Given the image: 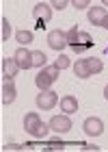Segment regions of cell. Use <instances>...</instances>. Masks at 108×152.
<instances>
[{
  "label": "cell",
  "mask_w": 108,
  "mask_h": 152,
  "mask_svg": "<svg viewBox=\"0 0 108 152\" xmlns=\"http://www.w3.org/2000/svg\"><path fill=\"white\" fill-rule=\"evenodd\" d=\"M58 67L56 65H48L45 70H41L37 74V78H35V83H37V87L41 89V91H48V89L52 87V83L58 78Z\"/></svg>",
  "instance_id": "1"
},
{
  "label": "cell",
  "mask_w": 108,
  "mask_h": 152,
  "mask_svg": "<svg viewBox=\"0 0 108 152\" xmlns=\"http://www.w3.org/2000/svg\"><path fill=\"white\" fill-rule=\"evenodd\" d=\"M17 96L15 78L13 76H2V104H11Z\"/></svg>",
  "instance_id": "2"
},
{
  "label": "cell",
  "mask_w": 108,
  "mask_h": 152,
  "mask_svg": "<svg viewBox=\"0 0 108 152\" xmlns=\"http://www.w3.org/2000/svg\"><path fill=\"white\" fill-rule=\"evenodd\" d=\"M50 130H54V133H67V130H71V120L69 115H54L50 120Z\"/></svg>",
  "instance_id": "3"
},
{
  "label": "cell",
  "mask_w": 108,
  "mask_h": 152,
  "mask_svg": "<svg viewBox=\"0 0 108 152\" xmlns=\"http://www.w3.org/2000/svg\"><path fill=\"white\" fill-rule=\"evenodd\" d=\"M32 15H35L37 22H50L52 20V4L48 2H37L35 7H32Z\"/></svg>",
  "instance_id": "4"
},
{
  "label": "cell",
  "mask_w": 108,
  "mask_h": 152,
  "mask_svg": "<svg viewBox=\"0 0 108 152\" xmlns=\"http://www.w3.org/2000/svg\"><path fill=\"white\" fill-rule=\"evenodd\" d=\"M48 46L54 48V50H63L65 46H69V44H67V35L63 31H58V28L56 31H50L48 33Z\"/></svg>",
  "instance_id": "5"
},
{
  "label": "cell",
  "mask_w": 108,
  "mask_h": 152,
  "mask_svg": "<svg viewBox=\"0 0 108 152\" xmlns=\"http://www.w3.org/2000/svg\"><path fill=\"white\" fill-rule=\"evenodd\" d=\"M37 104H39V109H43V111H50V109L56 107V94H54L52 89L41 91L37 96Z\"/></svg>",
  "instance_id": "6"
},
{
  "label": "cell",
  "mask_w": 108,
  "mask_h": 152,
  "mask_svg": "<svg viewBox=\"0 0 108 152\" xmlns=\"http://www.w3.org/2000/svg\"><path fill=\"white\" fill-rule=\"evenodd\" d=\"M91 46H93V37L89 35V33H82V31H80V33H78L76 44H73L71 48H73V52H76V54H84Z\"/></svg>",
  "instance_id": "7"
},
{
  "label": "cell",
  "mask_w": 108,
  "mask_h": 152,
  "mask_svg": "<svg viewBox=\"0 0 108 152\" xmlns=\"http://www.w3.org/2000/svg\"><path fill=\"white\" fill-rule=\"evenodd\" d=\"M102 130H104V122L99 117H86L84 120V133L86 135L97 137V135H102Z\"/></svg>",
  "instance_id": "8"
},
{
  "label": "cell",
  "mask_w": 108,
  "mask_h": 152,
  "mask_svg": "<svg viewBox=\"0 0 108 152\" xmlns=\"http://www.w3.org/2000/svg\"><path fill=\"white\" fill-rule=\"evenodd\" d=\"M15 61H17V65H19V70H28V67H32V52H28L26 48H17V52H15Z\"/></svg>",
  "instance_id": "9"
},
{
  "label": "cell",
  "mask_w": 108,
  "mask_h": 152,
  "mask_svg": "<svg viewBox=\"0 0 108 152\" xmlns=\"http://www.w3.org/2000/svg\"><path fill=\"white\" fill-rule=\"evenodd\" d=\"M60 111H65L67 115L76 113L78 111V100L73 98V96H65V98H60Z\"/></svg>",
  "instance_id": "10"
},
{
  "label": "cell",
  "mask_w": 108,
  "mask_h": 152,
  "mask_svg": "<svg viewBox=\"0 0 108 152\" xmlns=\"http://www.w3.org/2000/svg\"><path fill=\"white\" fill-rule=\"evenodd\" d=\"M17 72H19V65H17L15 57L13 59H2V76H13V78H15Z\"/></svg>",
  "instance_id": "11"
},
{
  "label": "cell",
  "mask_w": 108,
  "mask_h": 152,
  "mask_svg": "<svg viewBox=\"0 0 108 152\" xmlns=\"http://www.w3.org/2000/svg\"><path fill=\"white\" fill-rule=\"evenodd\" d=\"M41 124V120H39V113H26V117H24V130L26 133H35V128Z\"/></svg>",
  "instance_id": "12"
},
{
  "label": "cell",
  "mask_w": 108,
  "mask_h": 152,
  "mask_svg": "<svg viewBox=\"0 0 108 152\" xmlns=\"http://www.w3.org/2000/svg\"><path fill=\"white\" fill-rule=\"evenodd\" d=\"M106 15H108V13H106L104 7H93V9L89 11V22H91V24H95V26H99V24L104 22V18H106Z\"/></svg>",
  "instance_id": "13"
},
{
  "label": "cell",
  "mask_w": 108,
  "mask_h": 152,
  "mask_svg": "<svg viewBox=\"0 0 108 152\" xmlns=\"http://www.w3.org/2000/svg\"><path fill=\"white\" fill-rule=\"evenodd\" d=\"M73 72H76V76H80V78H89L91 72H89V65H86V59L76 61V65H73Z\"/></svg>",
  "instance_id": "14"
},
{
  "label": "cell",
  "mask_w": 108,
  "mask_h": 152,
  "mask_svg": "<svg viewBox=\"0 0 108 152\" xmlns=\"http://www.w3.org/2000/svg\"><path fill=\"white\" fill-rule=\"evenodd\" d=\"M86 65H89V72L91 74H99L104 70V63H102V59H86Z\"/></svg>",
  "instance_id": "15"
},
{
  "label": "cell",
  "mask_w": 108,
  "mask_h": 152,
  "mask_svg": "<svg viewBox=\"0 0 108 152\" xmlns=\"http://www.w3.org/2000/svg\"><path fill=\"white\" fill-rule=\"evenodd\" d=\"M15 39H17L22 46H26V44H30V41H32V33H30V31H17V33H15Z\"/></svg>",
  "instance_id": "16"
},
{
  "label": "cell",
  "mask_w": 108,
  "mask_h": 152,
  "mask_svg": "<svg viewBox=\"0 0 108 152\" xmlns=\"http://www.w3.org/2000/svg\"><path fill=\"white\" fill-rule=\"evenodd\" d=\"M45 54L41 52V50H35L32 52V67H39V65H45Z\"/></svg>",
  "instance_id": "17"
},
{
  "label": "cell",
  "mask_w": 108,
  "mask_h": 152,
  "mask_svg": "<svg viewBox=\"0 0 108 152\" xmlns=\"http://www.w3.org/2000/svg\"><path fill=\"white\" fill-rule=\"evenodd\" d=\"M58 67V70H67V67L71 65V59L67 57V54H58V59H56V63H54Z\"/></svg>",
  "instance_id": "18"
},
{
  "label": "cell",
  "mask_w": 108,
  "mask_h": 152,
  "mask_svg": "<svg viewBox=\"0 0 108 152\" xmlns=\"http://www.w3.org/2000/svg\"><path fill=\"white\" fill-rule=\"evenodd\" d=\"M78 33H80V31H78V26H76V24H73L71 28L65 33V35H67V44H69V46H73V44H76V39H78Z\"/></svg>",
  "instance_id": "19"
},
{
  "label": "cell",
  "mask_w": 108,
  "mask_h": 152,
  "mask_svg": "<svg viewBox=\"0 0 108 152\" xmlns=\"http://www.w3.org/2000/svg\"><path fill=\"white\" fill-rule=\"evenodd\" d=\"M48 130H50V124H39V126L35 128V133H32V137H39V139H41V137H45L48 135Z\"/></svg>",
  "instance_id": "20"
},
{
  "label": "cell",
  "mask_w": 108,
  "mask_h": 152,
  "mask_svg": "<svg viewBox=\"0 0 108 152\" xmlns=\"http://www.w3.org/2000/svg\"><path fill=\"white\" fill-rule=\"evenodd\" d=\"M65 146H67L65 141L54 139V141H50V143H45V146H43V150H65Z\"/></svg>",
  "instance_id": "21"
},
{
  "label": "cell",
  "mask_w": 108,
  "mask_h": 152,
  "mask_svg": "<svg viewBox=\"0 0 108 152\" xmlns=\"http://www.w3.org/2000/svg\"><path fill=\"white\" fill-rule=\"evenodd\" d=\"M9 37H11V24H9V20L2 18V41H6Z\"/></svg>",
  "instance_id": "22"
},
{
  "label": "cell",
  "mask_w": 108,
  "mask_h": 152,
  "mask_svg": "<svg viewBox=\"0 0 108 152\" xmlns=\"http://www.w3.org/2000/svg\"><path fill=\"white\" fill-rule=\"evenodd\" d=\"M67 4H69V2H67V0H54V2H52V7H54V9H56V11H63L65 7H67Z\"/></svg>",
  "instance_id": "23"
},
{
  "label": "cell",
  "mask_w": 108,
  "mask_h": 152,
  "mask_svg": "<svg viewBox=\"0 0 108 152\" xmlns=\"http://www.w3.org/2000/svg\"><path fill=\"white\" fill-rule=\"evenodd\" d=\"M73 7L76 9H84V7H91L89 0H73Z\"/></svg>",
  "instance_id": "24"
},
{
  "label": "cell",
  "mask_w": 108,
  "mask_h": 152,
  "mask_svg": "<svg viewBox=\"0 0 108 152\" xmlns=\"http://www.w3.org/2000/svg\"><path fill=\"white\" fill-rule=\"evenodd\" d=\"M80 148H82V150H93V152H97V150H99L97 146H89V143H82Z\"/></svg>",
  "instance_id": "25"
},
{
  "label": "cell",
  "mask_w": 108,
  "mask_h": 152,
  "mask_svg": "<svg viewBox=\"0 0 108 152\" xmlns=\"http://www.w3.org/2000/svg\"><path fill=\"white\" fill-rule=\"evenodd\" d=\"M99 26H102V28H108V15L104 18V22H102V24H99Z\"/></svg>",
  "instance_id": "26"
},
{
  "label": "cell",
  "mask_w": 108,
  "mask_h": 152,
  "mask_svg": "<svg viewBox=\"0 0 108 152\" xmlns=\"http://www.w3.org/2000/svg\"><path fill=\"white\" fill-rule=\"evenodd\" d=\"M104 96H106V100H108V87H106V89H104Z\"/></svg>",
  "instance_id": "27"
},
{
  "label": "cell",
  "mask_w": 108,
  "mask_h": 152,
  "mask_svg": "<svg viewBox=\"0 0 108 152\" xmlns=\"http://www.w3.org/2000/svg\"><path fill=\"white\" fill-rule=\"evenodd\" d=\"M102 7H108V0H104V2H102Z\"/></svg>",
  "instance_id": "28"
},
{
  "label": "cell",
  "mask_w": 108,
  "mask_h": 152,
  "mask_svg": "<svg viewBox=\"0 0 108 152\" xmlns=\"http://www.w3.org/2000/svg\"><path fill=\"white\" fill-rule=\"evenodd\" d=\"M106 54H108V46H106Z\"/></svg>",
  "instance_id": "29"
}]
</instances>
